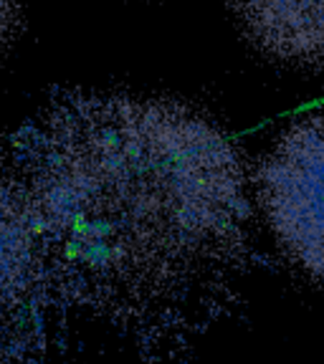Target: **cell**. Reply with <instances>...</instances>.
Here are the masks:
<instances>
[{
    "instance_id": "cell-1",
    "label": "cell",
    "mask_w": 324,
    "mask_h": 364,
    "mask_svg": "<svg viewBox=\"0 0 324 364\" xmlns=\"http://www.w3.org/2000/svg\"><path fill=\"white\" fill-rule=\"evenodd\" d=\"M46 276L104 309L182 301L223 279L251 223L241 149L203 111L140 94H76L16 162Z\"/></svg>"
},
{
    "instance_id": "cell-2",
    "label": "cell",
    "mask_w": 324,
    "mask_h": 364,
    "mask_svg": "<svg viewBox=\"0 0 324 364\" xmlns=\"http://www.w3.org/2000/svg\"><path fill=\"white\" fill-rule=\"evenodd\" d=\"M253 187L279 248L324 286V109L279 134L259 162Z\"/></svg>"
},
{
    "instance_id": "cell-3",
    "label": "cell",
    "mask_w": 324,
    "mask_h": 364,
    "mask_svg": "<svg viewBox=\"0 0 324 364\" xmlns=\"http://www.w3.org/2000/svg\"><path fill=\"white\" fill-rule=\"evenodd\" d=\"M46 279L43 246L21 172L0 157V332L23 317Z\"/></svg>"
},
{
    "instance_id": "cell-4",
    "label": "cell",
    "mask_w": 324,
    "mask_h": 364,
    "mask_svg": "<svg viewBox=\"0 0 324 364\" xmlns=\"http://www.w3.org/2000/svg\"><path fill=\"white\" fill-rule=\"evenodd\" d=\"M256 51L289 66H324V0H228Z\"/></svg>"
},
{
    "instance_id": "cell-5",
    "label": "cell",
    "mask_w": 324,
    "mask_h": 364,
    "mask_svg": "<svg viewBox=\"0 0 324 364\" xmlns=\"http://www.w3.org/2000/svg\"><path fill=\"white\" fill-rule=\"evenodd\" d=\"M16 25V0H0V48L8 43Z\"/></svg>"
}]
</instances>
